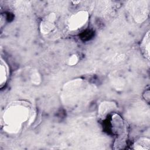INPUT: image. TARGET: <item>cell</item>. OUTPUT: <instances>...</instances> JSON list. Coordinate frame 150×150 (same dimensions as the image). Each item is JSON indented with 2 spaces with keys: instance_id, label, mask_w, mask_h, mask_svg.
<instances>
[{
  "instance_id": "obj_9",
  "label": "cell",
  "mask_w": 150,
  "mask_h": 150,
  "mask_svg": "<svg viewBox=\"0 0 150 150\" xmlns=\"http://www.w3.org/2000/svg\"><path fill=\"white\" fill-rule=\"evenodd\" d=\"M30 81L32 84L35 85H39L41 83V76L38 71L36 70L32 71L30 76Z\"/></svg>"
},
{
  "instance_id": "obj_3",
  "label": "cell",
  "mask_w": 150,
  "mask_h": 150,
  "mask_svg": "<svg viewBox=\"0 0 150 150\" xmlns=\"http://www.w3.org/2000/svg\"><path fill=\"white\" fill-rule=\"evenodd\" d=\"M130 5L131 12L132 13L135 21H139V22H141L146 18V15L147 14L146 2L144 1H131Z\"/></svg>"
},
{
  "instance_id": "obj_4",
  "label": "cell",
  "mask_w": 150,
  "mask_h": 150,
  "mask_svg": "<svg viewBox=\"0 0 150 150\" xmlns=\"http://www.w3.org/2000/svg\"><path fill=\"white\" fill-rule=\"evenodd\" d=\"M116 105L114 103L110 101H104L101 103L98 107V115L100 118H104L107 116L108 113L114 111Z\"/></svg>"
},
{
  "instance_id": "obj_6",
  "label": "cell",
  "mask_w": 150,
  "mask_h": 150,
  "mask_svg": "<svg viewBox=\"0 0 150 150\" xmlns=\"http://www.w3.org/2000/svg\"><path fill=\"white\" fill-rule=\"evenodd\" d=\"M149 31H148L144 36L141 44V51L144 56L149 60Z\"/></svg>"
},
{
  "instance_id": "obj_10",
  "label": "cell",
  "mask_w": 150,
  "mask_h": 150,
  "mask_svg": "<svg viewBox=\"0 0 150 150\" xmlns=\"http://www.w3.org/2000/svg\"><path fill=\"white\" fill-rule=\"evenodd\" d=\"M78 62H79L78 56L76 54H73L69 57V59L67 60V64L69 66H73L77 64Z\"/></svg>"
},
{
  "instance_id": "obj_5",
  "label": "cell",
  "mask_w": 150,
  "mask_h": 150,
  "mask_svg": "<svg viewBox=\"0 0 150 150\" xmlns=\"http://www.w3.org/2000/svg\"><path fill=\"white\" fill-rule=\"evenodd\" d=\"M9 74V69L8 65L2 59L0 64V86L2 88L6 84Z\"/></svg>"
},
{
  "instance_id": "obj_7",
  "label": "cell",
  "mask_w": 150,
  "mask_h": 150,
  "mask_svg": "<svg viewBox=\"0 0 150 150\" xmlns=\"http://www.w3.org/2000/svg\"><path fill=\"white\" fill-rule=\"evenodd\" d=\"M150 145L149 139L146 138H141L138 139L134 144V149L139 150L149 149Z\"/></svg>"
},
{
  "instance_id": "obj_1",
  "label": "cell",
  "mask_w": 150,
  "mask_h": 150,
  "mask_svg": "<svg viewBox=\"0 0 150 150\" xmlns=\"http://www.w3.org/2000/svg\"><path fill=\"white\" fill-rule=\"evenodd\" d=\"M29 117L30 109L27 103L23 101L11 103L3 115L4 130L9 133L18 132Z\"/></svg>"
},
{
  "instance_id": "obj_2",
  "label": "cell",
  "mask_w": 150,
  "mask_h": 150,
  "mask_svg": "<svg viewBox=\"0 0 150 150\" xmlns=\"http://www.w3.org/2000/svg\"><path fill=\"white\" fill-rule=\"evenodd\" d=\"M89 14L86 11H80L71 15L68 21V27L70 30H76L81 28L88 21Z\"/></svg>"
},
{
  "instance_id": "obj_8",
  "label": "cell",
  "mask_w": 150,
  "mask_h": 150,
  "mask_svg": "<svg viewBox=\"0 0 150 150\" xmlns=\"http://www.w3.org/2000/svg\"><path fill=\"white\" fill-rule=\"evenodd\" d=\"M54 28V23L50 22L47 19L42 21L40 25V29L42 33L47 34L52 30Z\"/></svg>"
}]
</instances>
